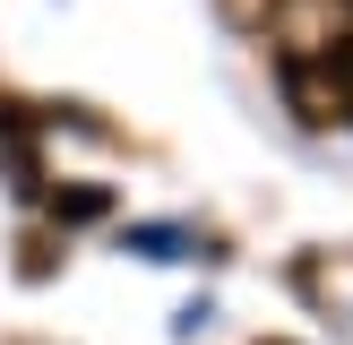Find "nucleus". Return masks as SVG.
<instances>
[{
  "label": "nucleus",
  "instance_id": "f257e3e1",
  "mask_svg": "<svg viewBox=\"0 0 353 345\" xmlns=\"http://www.w3.org/2000/svg\"><path fill=\"white\" fill-rule=\"evenodd\" d=\"M0 147H9V172H17V190H43V164H34V130H26V103H0Z\"/></svg>",
  "mask_w": 353,
  "mask_h": 345
},
{
  "label": "nucleus",
  "instance_id": "f03ea898",
  "mask_svg": "<svg viewBox=\"0 0 353 345\" xmlns=\"http://www.w3.org/2000/svg\"><path fill=\"white\" fill-rule=\"evenodd\" d=\"M103 207H112V190H95V181H86V190H61V199H52V216H61V224H95Z\"/></svg>",
  "mask_w": 353,
  "mask_h": 345
},
{
  "label": "nucleus",
  "instance_id": "7ed1b4c3",
  "mask_svg": "<svg viewBox=\"0 0 353 345\" xmlns=\"http://www.w3.org/2000/svg\"><path fill=\"white\" fill-rule=\"evenodd\" d=\"M130 250H138V259H181L190 241L172 233V224H130Z\"/></svg>",
  "mask_w": 353,
  "mask_h": 345
},
{
  "label": "nucleus",
  "instance_id": "20e7f679",
  "mask_svg": "<svg viewBox=\"0 0 353 345\" xmlns=\"http://www.w3.org/2000/svg\"><path fill=\"white\" fill-rule=\"evenodd\" d=\"M224 17H233V26H268L276 0H224Z\"/></svg>",
  "mask_w": 353,
  "mask_h": 345
},
{
  "label": "nucleus",
  "instance_id": "39448f33",
  "mask_svg": "<svg viewBox=\"0 0 353 345\" xmlns=\"http://www.w3.org/2000/svg\"><path fill=\"white\" fill-rule=\"evenodd\" d=\"M345 112H353V95H345Z\"/></svg>",
  "mask_w": 353,
  "mask_h": 345
}]
</instances>
